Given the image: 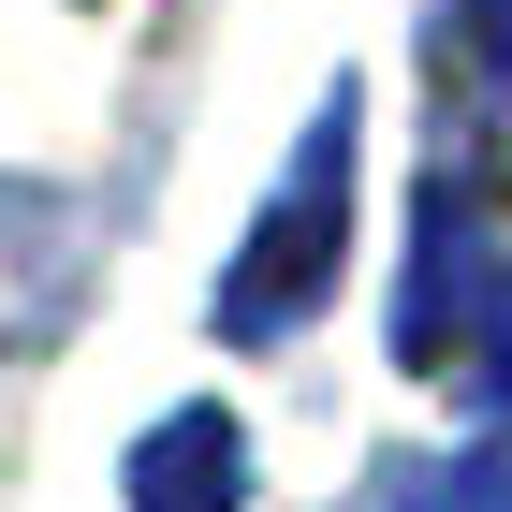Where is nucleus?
Segmentation results:
<instances>
[{"label": "nucleus", "instance_id": "obj_1", "mask_svg": "<svg viewBox=\"0 0 512 512\" xmlns=\"http://www.w3.org/2000/svg\"><path fill=\"white\" fill-rule=\"evenodd\" d=\"M337 264H352V103H322V118H308L278 205L249 220L235 278H220V337H293V322L337 293Z\"/></svg>", "mask_w": 512, "mask_h": 512}, {"label": "nucleus", "instance_id": "obj_2", "mask_svg": "<svg viewBox=\"0 0 512 512\" xmlns=\"http://www.w3.org/2000/svg\"><path fill=\"white\" fill-rule=\"evenodd\" d=\"M235 498H249V439L220 410H176L132 439V512H235Z\"/></svg>", "mask_w": 512, "mask_h": 512}, {"label": "nucleus", "instance_id": "obj_3", "mask_svg": "<svg viewBox=\"0 0 512 512\" xmlns=\"http://www.w3.org/2000/svg\"><path fill=\"white\" fill-rule=\"evenodd\" d=\"M454 512H512V395H498V425L469 439V469H454Z\"/></svg>", "mask_w": 512, "mask_h": 512}, {"label": "nucleus", "instance_id": "obj_4", "mask_svg": "<svg viewBox=\"0 0 512 512\" xmlns=\"http://www.w3.org/2000/svg\"><path fill=\"white\" fill-rule=\"evenodd\" d=\"M469 44H483V74H512V0H469Z\"/></svg>", "mask_w": 512, "mask_h": 512}]
</instances>
